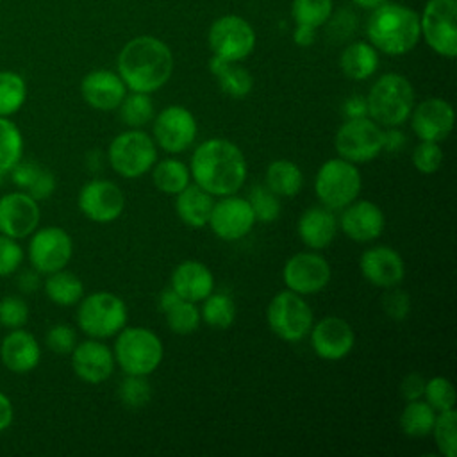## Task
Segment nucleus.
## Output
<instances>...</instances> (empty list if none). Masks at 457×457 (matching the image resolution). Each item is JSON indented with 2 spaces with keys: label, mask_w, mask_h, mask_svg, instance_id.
I'll return each instance as SVG.
<instances>
[{
  "label": "nucleus",
  "mask_w": 457,
  "mask_h": 457,
  "mask_svg": "<svg viewBox=\"0 0 457 457\" xmlns=\"http://www.w3.org/2000/svg\"><path fill=\"white\" fill-rule=\"evenodd\" d=\"M189 173L195 184L212 196H227L241 189L248 166L237 145L223 137H212L195 148Z\"/></svg>",
  "instance_id": "f257e3e1"
},
{
  "label": "nucleus",
  "mask_w": 457,
  "mask_h": 457,
  "mask_svg": "<svg viewBox=\"0 0 457 457\" xmlns=\"http://www.w3.org/2000/svg\"><path fill=\"white\" fill-rule=\"evenodd\" d=\"M173 73L170 46L154 36H137L123 45L118 55V75L130 91L154 93Z\"/></svg>",
  "instance_id": "f03ea898"
},
{
  "label": "nucleus",
  "mask_w": 457,
  "mask_h": 457,
  "mask_svg": "<svg viewBox=\"0 0 457 457\" xmlns=\"http://www.w3.org/2000/svg\"><path fill=\"white\" fill-rule=\"evenodd\" d=\"M366 36L370 43L387 54H409L420 41V14L407 5L396 2H384L371 11L366 21Z\"/></svg>",
  "instance_id": "7ed1b4c3"
},
{
  "label": "nucleus",
  "mask_w": 457,
  "mask_h": 457,
  "mask_svg": "<svg viewBox=\"0 0 457 457\" xmlns=\"http://www.w3.org/2000/svg\"><path fill=\"white\" fill-rule=\"evenodd\" d=\"M368 116L384 127H398L414 109V87L400 73H384L368 96Z\"/></svg>",
  "instance_id": "20e7f679"
},
{
  "label": "nucleus",
  "mask_w": 457,
  "mask_h": 457,
  "mask_svg": "<svg viewBox=\"0 0 457 457\" xmlns=\"http://www.w3.org/2000/svg\"><path fill=\"white\" fill-rule=\"evenodd\" d=\"M114 362L125 375H145L155 371L164 357V348L155 332L145 327H123L116 334Z\"/></svg>",
  "instance_id": "39448f33"
},
{
  "label": "nucleus",
  "mask_w": 457,
  "mask_h": 457,
  "mask_svg": "<svg viewBox=\"0 0 457 457\" xmlns=\"http://www.w3.org/2000/svg\"><path fill=\"white\" fill-rule=\"evenodd\" d=\"M127 303L114 293L96 291L82 296L77 309L79 328L95 339L116 336L127 325Z\"/></svg>",
  "instance_id": "423d86ee"
},
{
  "label": "nucleus",
  "mask_w": 457,
  "mask_h": 457,
  "mask_svg": "<svg viewBox=\"0 0 457 457\" xmlns=\"http://www.w3.org/2000/svg\"><path fill=\"white\" fill-rule=\"evenodd\" d=\"M361 173L357 166L341 157L325 161L314 179V193L328 209H343L361 193Z\"/></svg>",
  "instance_id": "0eeeda50"
},
{
  "label": "nucleus",
  "mask_w": 457,
  "mask_h": 457,
  "mask_svg": "<svg viewBox=\"0 0 457 457\" xmlns=\"http://www.w3.org/2000/svg\"><path fill=\"white\" fill-rule=\"evenodd\" d=\"M107 159L118 175L137 179L157 162V146L146 132L132 129L118 134L111 141Z\"/></svg>",
  "instance_id": "6e6552de"
},
{
  "label": "nucleus",
  "mask_w": 457,
  "mask_h": 457,
  "mask_svg": "<svg viewBox=\"0 0 457 457\" xmlns=\"http://www.w3.org/2000/svg\"><path fill=\"white\" fill-rule=\"evenodd\" d=\"M266 323L277 337L295 343L309 334L314 316L302 295L286 289L277 293L268 303Z\"/></svg>",
  "instance_id": "1a4fd4ad"
},
{
  "label": "nucleus",
  "mask_w": 457,
  "mask_h": 457,
  "mask_svg": "<svg viewBox=\"0 0 457 457\" xmlns=\"http://www.w3.org/2000/svg\"><path fill=\"white\" fill-rule=\"evenodd\" d=\"M336 152L353 164L373 161L384 150V129L370 116L346 120L334 137Z\"/></svg>",
  "instance_id": "9d476101"
},
{
  "label": "nucleus",
  "mask_w": 457,
  "mask_h": 457,
  "mask_svg": "<svg viewBox=\"0 0 457 457\" xmlns=\"http://www.w3.org/2000/svg\"><path fill=\"white\" fill-rule=\"evenodd\" d=\"M420 32L443 57L457 55V0H428L420 16Z\"/></svg>",
  "instance_id": "9b49d317"
},
{
  "label": "nucleus",
  "mask_w": 457,
  "mask_h": 457,
  "mask_svg": "<svg viewBox=\"0 0 457 457\" xmlns=\"http://www.w3.org/2000/svg\"><path fill=\"white\" fill-rule=\"evenodd\" d=\"M207 43L212 55L239 62L253 52L255 32L245 18L237 14H225L214 20L209 27Z\"/></svg>",
  "instance_id": "f8f14e48"
},
{
  "label": "nucleus",
  "mask_w": 457,
  "mask_h": 457,
  "mask_svg": "<svg viewBox=\"0 0 457 457\" xmlns=\"http://www.w3.org/2000/svg\"><path fill=\"white\" fill-rule=\"evenodd\" d=\"M27 252L32 268L41 275H48L66 268L73 255V241L61 227H43L30 234Z\"/></svg>",
  "instance_id": "ddd939ff"
},
{
  "label": "nucleus",
  "mask_w": 457,
  "mask_h": 457,
  "mask_svg": "<svg viewBox=\"0 0 457 457\" xmlns=\"http://www.w3.org/2000/svg\"><path fill=\"white\" fill-rule=\"evenodd\" d=\"M328 261L314 252H300L287 259L282 270V280L286 287L298 295H314L325 289L330 282Z\"/></svg>",
  "instance_id": "4468645a"
},
{
  "label": "nucleus",
  "mask_w": 457,
  "mask_h": 457,
  "mask_svg": "<svg viewBox=\"0 0 457 457\" xmlns=\"http://www.w3.org/2000/svg\"><path fill=\"white\" fill-rule=\"evenodd\" d=\"M77 204L87 220L95 223H111L123 212L125 196L112 180L93 179L80 187Z\"/></svg>",
  "instance_id": "2eb2a0df"
},
{
  "label": "nucleus",
  "mask_w": 457,
  "mask_h": 457,
  "mask_svg": "<svg viewBox=\"0 0 457 457\" xmlns=\"http://www.w3.org/2000/svg\"><path fill=\"white\" fill-rule=\"evenodd\" d=\"M196 137V120L182 105L164 107L154 121V141L168 154L187 150Z\"/></svg>",
  "instance_id": "dca6fc26"
},
{
  "label": "nucleus",
  "mask_w": 457,
  "mask_h": 457,
  "mask_svg": "<svg viewBox=\"0 0 457 457\" xmlns=\"http://www.w3.org/2000/svg\"><path fill=\"white\" fill-rule=\"evenodd\" d=\"M207 225L220 239L237 241L250 234L255 225V216L246 198L227 195L214 202Z\"/></svg>",
  "instance_id": "f3484780"
},
{
  "label": "nucleus",
  "mask_w": 457,
  "mask_h": 457,
  "mask_svg": "<svg viewBox=\"0 0 457 457\" xmlns=\"http://www.w3.org/2000/svg\"><path fill=\"white\" fill-rule=\"evenodd\" d=\"M39 218V204L30 195L18 189L0 196V234L23 239L37 228Z\"/></svg>",
  "instance_id": "a211bd4d"
},
{
  "label": "nucleus",
  "mask_w": 457,
  "mask_h": 457,
  "mask_svg": "<svg viewBox=\"0 0 457 457\" xmlns=\"http://www.w3.org/2000/svg\"><path fill=\"white\" fill-rule=\"evenodd\" d=\"M311 346L314 353L323 361H341L355 345V332L348 321L339 316H327L311 330Z\"/></svg>",
  "instance_id": "6ab92c4d"
},
{
  "label": "nucleus",
  "mask_w": 457,
  "mask_h": 457,
  "mask_svg": "<svg viewBox=\"0 0 457 457\" xmlns=\"http://www.w3.org/2000/svg\"><path fill=\"white\" fill-rule=\"evenodd\" d=\"M71 368L87 384H100L114 371V353L100 339H86L71 350Z\"/></svg>",
  "instance_id": "aec40b11"
},
{
  "label": "nucleus",
  "mask_w": 457,
  "mask_h": 457,
  "mask_svg": "<svg viewBox=\"0 0 457 457\" xmlns=\"http://www.w3.org/2000/svg\"><path fill=\"white\" fill-rule=\"evenodd\" d=\"M411 116L412 130L420 141L439 143L446 139L453 129V109L443 98H427L420 102Z\"/></svg>",
  "instance_id": "412c9836"
},
{
  "label": "nucleus",
  "mask_w": 457,
  "mask_h": 457,
  "mask_svg": "<svg viewBox=\"0 0 457 457\" xmlns=\"http://www.w3.org/2000/svg\"><path fill=\"white\" fill-rule=\"evenodd\" d=\"M343 209L345 211L339 218V227L352 241L368 243L380 237L384 232L386 218L377 204L355 198Z\"/></svg>",
  "instance_id": "4be33fe9"
},
{
  "label": "nucleus",
  "mask_w": 457,
  "mask_h": 457,
  "mask_svg": "<svg viewBox=\"0 0 457 457\" xmlns=\"http://www.w3.org/2000/svg\"><path fill=\"white\" fill-rule=\"evenodd\" d=\"M362 277L382 289L398 286L405 277V264L402 255L389 246H371L359 261Z\"/></svg>",
  "instance_id": "5701e85b"
},
{
  "label": "nucleus",
  "mask_w": 457,
  "mask_h": 457,
  "mask_svg": "<svg viewBox=\"0 0 457 457\" xmlns=\"http://www.w3.org/2000/svg\"><path fill=\"white\" fill-rule=\"evenodd\" d=\"M84 102L96 111H114L127 95L121 77L111 70H93L80 82Z\"/></svg>",
  "instance_id": "b1692460"
},
{
  "label": "nucleus",
  "mask_w": 457,
  "mask_h": 457,
  "mask_svg": "<svg viewBox=\"0 0 457 457\" xmlns=\"http://www.w3.org/2000/svg\"><path fill=\"white\" fill-rule=\"evenodd\" d=\"M0 361L12 373H29L41 361V348L37 339L21 328H11L0 343Z\"/></svg>",
  "instance_id": "393cba45"
},
{
  "label": "nucleus",
  "mask_w": 457,
  "mask_h": 457,
  "mask_svg": "<svg viewBox=\"0 0 457 457\" xmlns=\"http://www.w3.org/2000/svg\"><path fill=\"white\" fill-rule=\"evenodd\" d=\"M171 287L180 298L196 303L214 291V277L205 264L184 261L171 273Z\"/></svg>",
  "instance_id": "a878e982"
},
{
  "label": "nucleus",
  "mask_w": 457,
  "mask_h": 457,
  "mask_svg": "<svg viewBox=\"0 0 457 457\" xmlns=\"http://www.w3.org/2000/svg\"><path fill=\"white\" fill-rule=\"evenodd\" d=\"M298 236L312 250L327 248L337 232V220L328 207H309L298 220Z\"/></svg>",
  "instance_id": "bb28decb"
},
{
  "label": "nucleus",
  "mask_w": 457,
  "mask_h": 457,
  "mask_svg": "<svg viewBox=\"0 0 457 457\" xmlns=\"http://www.w3.org/2000/svg\"><path fill=\"white\" fill-rule=\"evenodd\" d=\"M9 173L14 186L37 202L48 198L55 191L54 173L39 162L20 159Z\"/></svg>",
  "instance_id": "cd10ccee"
},
{
  "label": "nucleus",
  "mask_w": 457,
  "mask_h": 457,
  "mask_svg": "<svg viewBox=\"0 0 457 457\" xmlns=\"http://www.w3.org/2000/svg\"><path fill=\"white\" fill-rule=\"evenodd\" d=\"M214 207V196L196 184H187L175 198V211L182 223L191 228H200L209 223Z\"/></svg>",
  "instance_id": "c85d7f7f"
},
{
  "label": "nucleus",
  "mask_w": 457,
  "mask_h": 457,
  "mask_svg": "<svg viewBox=\"0 0 457 457\" xmlns=\"http://www.w3.org/2000/svg\"><path fill=\"white\" fill-rule=\"evenodd\" d=\"M339 66L343 73L352 80H366L370 79L378 68V54L371 43L355 41L350 43L341 57Z\"/></svg>",
  "instance_id": "c756f323"
},
{
  "label": "nucleus",
  "mask_w": 457,
  "mask_h": 457,
  "mask_svg": "<svg viewBox=\"0 0 457 457\" xmlns=\"http://www.w3.org/2000/svg\"><path fill=\"white\" fill-rule=\"evenodd\" d=\"M211 73L218 79L220 87L225 95L232 98H243L252 91L253 79L246 68H243L239 62L225 61L221 57L212 55L209 61Z\"/></svg>",
  "instance_id": "7c9ffc66"
},
{
  "label": "nucleus",
  "mask_w": 457,
  "mask_h": 457,
  "mask_svg": "<svg viewBox=\"0 0 457 457\" xmlns=\"http://www.w3.org/2000/svg\"><path fill=\"white\" fill-rule=\"evenodd\" d=\"M264 186L277 196H295L303 186V173L293 161L277 159L266 168Z\"/></svg>",
  "instance_id": "2f4dec72"
},
{
  "label": "nucleus",
  "mask_w": 457,
  "mask_h": 457,
  "mask_svg": "<svg viewBox=\"0 0 457 457\" xmlns=\"http://www.w3.org/2000/svg\"><path fill=\"white\" fill-rule=\"evenodd\" d=\"M43 289L48 300L61 307H71L79 303L80 298L84 296L82 280L75 273L66 271L64 268L54 273H48L46 280L43 282Z\"/></svg>",
  "instance_id": "473e14b6"
},
{
  "label": "nucleus",
  "mask_w": 457,
  "mask_h": 457,
  "mask_svg": "<svg viewBox=\"0 0 457 457\" xmlns=\"http://www.w3.org/2000/svg\"><path fill=\"white\" fill-rule=\"evenodd\" d=\"M150 171H152L154 186L166 195L180 193L189 184V179H191L189 166L171 157L155 162Z\"/></svg>",
  "instance_id": "72a5a7b5"
},
{
  "label": "nucleus",
  "mask_w": 457,
  "mask_h": 457,
  "mask_svg": "<svg viewBox=\"0 0 457 457\" xmlns=\"http://www.w3.org/2000/svg\"><path fill=\"white\" fill-rule=\"evenodd\" d=\"M436 414L437 412L421 398L411 400L400 414V428L409 437H425L432 432Z\"/></svg>",
  "instance_id": "f704fd0d"
},
{
  "label": "nucleus",
  "mask_w": 457,
  "mask_h": 457,
  "mask_svg": "<svg viewBox=\"0 0 457 457\" xmlns=\"http://www.w3.org/2000/svg\"><path fill=\"white\" fill-rule=\"evenodd\" d=\"M23 157V136L14 121L0 116V173H9Z\"/></svg>",
  "instance_id": "c9c22d12"
},
{
  "label": "nucleus",
  "mask_w": 457,
  "mask_h": 457,
  "mask_svg": "<svg viewBox=\"0 0 457 457\" xmlns=\"http://www.w3.org/2000/svg\"><path fill=\"white\" fill-rule=\"evenodd\" d=\"M200 316L212 328H228L236 320V303L225 293H211L202 300Z\"/></svg>",
  "instance_id": "e433bc0d"
},
{
  "label": "nucleus",
  "mask_w": 457,
  "mask_h": 457,
  "mask_svg": "<svg viewBox=\"0 0 457 457\" xmlns=\"http://www.w3.org/2000/svg\"><path fill=\"white\" fill-rule=\"evenodd\" d=\"M27 98V84L16 71H0V116L9 118L21 109Z\"/></svg>",
  "instance_id": "4c0bfd02"
},
{
  "label": "nucleus",
  "mask_w": 457,
  "mask_h": 457,
  "mask_svg": "<svg viewBox=\"0 0 457 457\" xmlns=\"http://www.w3.org/2000/svg\"><path fill=\"white\" fill-rule=\"evenodd\" d=\"M118 107L121 121L132 129H139L154 118V102L148 93L132 91L130 95H125Z\"/></svg>",
  "instance_id": "58836bf2"
},
{
  "label": "nucleus",
  "mask_w": 457,
  "mask_h": 457,
  "mask_svg": "<svg viewBox=\"0 0 457 457\" xmlns=\"http://www.w3.org/2000/svg\"><path fill=\"white\" fill-rule=\"evenodd\" d=\"M436 446L441 455L455 457L457 455V411L448 409L436 414L432 432Z\"/></svg>",
  "instance_id": "ea45409f"
},
{
  "label": "nucleus",
  "mask_w": 457,
  "mask_h": 457,
  "mask_svg": "<svg viewBox=\"0 0 457 457\" xmlns=\"http://www.w3.org/2000/svg\"><path fill=\"white\" fill-rule=\"evenodd\" d=\"M166 316V325L171 332L179 336H187L193 334L200 327V309L196 307L195 302L189 300H179L171 309L164 312Z\"/></svg>",
  "instance_id": "a19ab883"
},
{
  "label": "nucleus",
  "mask_w": 457,
  "mask_h": 457,
  "mask_svg": "<svg viewBox=\"0 0 457 457\" xmlns=\"http://www.w3.org/2000/svg\"><path fill=\"white\" fill-rule=\"evenodd\" d=\"M332 14V0H293L291 16L296 25L321 27Z\"/></svg>",
  "instance_id": "79ce46f5"
},
{
  "label": "nucleus",
  "mask_w": 457,
  "mask_h": 457,
  "mask_svg": "<svg viewBox=\"0 0 457 457\" xmlns=\"http://www.w3.org/2000/svg\"><path fill=\"white\" fill-rule=\"evenodd\" d=\"M248 204L255 216V221H275L280 214V200L266 186H255L248 193Z\"/></svg>",
  "instance_id": "37998d69"
},
{
  "label": "nucleus",
  "mask_w": 457,
  "mask_h": 457,
  "mask_svg": "<svg viewBox=\"0 0 457 457\" xmlns=\"http://www.w3.org/2000/svg\"><path fill=\"white\" fill-rule=\"evenodd\" d=\"M120 400L125 407L139 409L152 398V387L145 375H127L118 389Z\"/></svg>",
  "instance_id": "c03bdc74"
},
{
  "label": "nucleus",
  "mask_w": 457,
  "mask_h": 457,
  "mask_svg": "<svg viewBox=\"0 0 457 457\" xmlns=\"http://www.w3.org/2000/svg\"><path fill=\"white\" fill-rule=\"evenodd\" d=\"M423 398L436 412L455 409V389L453 384L445 377H434L427 380Z\"/></svg>",
  "instance_id": "a18cd8bd"
},
{
  "label": "nucleus",
  "mask_w": 457,
  "mask_h": 457,
  "mask_svg": "<svg viewBox=\"0 0 457 457\" xmlns=\"http://www.w3.org/2000/svg\"><path fill=\"white\" fill-rule=\"evenodd\" d=\"M29 321V305L21 296L9 295L0 300V325L5 328H21Z\"/></svg>",
  "instance_id": "49530a36"
},
{
  "label": "nucleus",
  "mask_w": 457,
  "mask_h": 457,
  "mask_svg": "<svg viewBox=\"0 0 457 457\" xmlns=\"http://www.w3.org/2000/svg\"><path fill=\"white\" fill-rule=\"evenodd\" d=\"M412 164L423 175H432L443 164V148L434 141H420L412 152Z\"/></svg>",
  "instance_id": "de8ad7c7"
},
{
  "label": "nucleus",
  "mask_w": 457,
  "mask_h": 457,
  "mask_svg": "<svg viewBox=\"0 0 457 457\" xmlns=\"http://www.w3.org/2000/svg\"><path fill=\"white\" fill-rule=\"evenodd\" d=\"M382 309L387 318L395 321H402L411 312V296L396 286L387 287L382 296Z\"/></svg>",
  "instance_id": "09e8293b"
},
{
  "label": "nucleus",
  "mask_w": 457,
  "mask_h": 457,
  "mask_svg": "<svg viewBox=\"0 0 457 457\" xmlns=\"http://www.w3.org/2000/svg\"><path fill=\"white\" fill-rule=\"evenodd\" d=\"M23 261V248L18 239L0 234V277L18 271Z\"/></svg>",
  "instance_id": "8fccbe9b"
},
{
  "label": "nucleus",
  "mask_w": 457,
  "mask_h": 457,
  "mask_svg": "<svg viewBox=\"0 0 457 457\" xmlns=\"http://www.w3.org/2000/svg\"><path fill=\"white\" fill-rule=\"evenodd\" d=\"M45 343L54 353L66 355V353H71V350L75 348L77 334L70 325L57 323L48 328V332L45 336Z\"/></svg>",
  "instance_id": "3c124183"
},
{
  "label": "nucleus",
  "mask_w": 457,
  "mask_h": 457,
  "mask_svg": "<svg viewBox=\"0 0 457 457\" xmlns=\"http://www.w3.org/2000/svg\"><path fill=\"white\" fill-rule=\"evenodd\" d=\"M328 27H327V34L330 37H334L336 41H343V39H348L353 30H355V16L352 11L348 9H343V11H337L336 14H330L328 16Z\"/></svg>",
  "instance_id": "603ef678"
},
{
  "label": "nucleus",
  "mask_w": 457,
  "mask_h": 457,
  "mask_svg": "<svg viewBox=\"0 0 457 457\" xmlns=\"http://www.w3.org/2000/svg\"><path fill=\"white\" fill-rule=\"evenodd\" d=\"M425 382H427V380H425V378H423L420 373H416V371L409 373V375H407V377L402 380V384H400V389H402V395H403V398H405L407 402L423 398Z\"/></svg>",
  "instance_id": "864d4df0"
},
{
  "label": "nucleus",
  "mask_w": 457,
  "mask_h": 457,
  "mask_svg": "<svg viewBox=\"0 0 457 457\" xmlns=\"http://www.w3.org/2000/svg\"><path fill=\"white\" fill-rule=\"evenodd\" d=\"M343 114H345L346 120L368 116L366 96H361V95H352V96H348V98L343 102Z\"/></svg>",
  "instance_id": "5fc2aeb1"
},
{
  "label": "nucleus",
  "mask_w": 457,
  "mask_h": 457,
  "mask_svg": "<svg viewBox=\"0 0 457 457\" xmlns=\"http://www.w3.org/2000/svg\"><path fill=\"white\" fill-rule=\"evenodd\" d=\"M405 143H407V137L402 130L393 129V127L384 130V150L386 152H398L405 146Z\"/></svg>",
  "instance_id": "6e6d98bb"
},
{
  "label": "nucleus",
  "mask_w": 457,
  "mask_h": 457,
  "mask_svg": "<svg viewBox=\"0 0 457 457\" xmlns=\"http://www.w3.org/2000/svg\"><path fill=\"white\" fill-rule=\"evenodd\" d=\"M14 420V407L11 398L0 391V432L7 430Z\"/></svg>",
  "instance_id": "4d7b16f0"
},
{
  "label": "nucleus",
  "mask_w": 457,
  "mask_h": 457,
  "mask_svg": "<svg viewBox=\"0 0 457 457\" xmlns=\"http://www.w3.org/2000/svg\"><path fill=\"white\" fill-rule=\"evenodd\" d=\"M293 39L298 46H309L316 39V29L309 25H296L293 32Z\"/></svg>",
  "instance_id": "13d9d810"
},
{
  "label": "nucleus",
  "mask_w": 457,
  "mask_h": 457,
  "mask_svg": "<svg viewBox=\"0 0 457 457\" xmlns=\"http://www.w3.org/2000/svg\"><path fill=\"white\" fill-rule=\"evenodd\" d=\"M39 275H41V273H37L34 268L23 271V273L18 277V284H20L18 287H20L23 293H32V291H36V289L39 287Z\"/></svg>",
  "instance_id": "bf43d9fd"
},
{
  "label": "nucleus",
  "mask_w": 457,
  "mask_h": 457,
  "mask_svg": "<svg viewBox=\"0 0 457 457\" xmlns=\"http://www.w3.org/2000/svg\"><path fill=\"white\" fill-rule=\"evenodd\" d=\"M179 300H184V298H180V296L175 293V289L170 286V287H166V289L159 295V307H161L162 312H166V311L171 309Z\"/></svg>",
  "instance_id": "052dcab7"
},
{
  "label": "nucleus",
  "mask_w": 457,
  "mask_h": 457,
  "mask_svg": "<svg viewBox=\"0 0 457 457\" xmlns=\"http://www.w3.org/2000/svg\"><path fill=\"white\" fill-rule=\"evenodd\" d=\"M384 2H387V0H352L353 5H357V7H361V9H366V11L377 9V7L382 5Z\"/></svg>",
  "instance_id": "680f3d73"
},
{
  "label": "nucleus",
  "mask_w": 457,
  "mask_h": 457,
  "mask_svg": "<svg viewBox=\"0 0 457 457\" xmlns=\"http://www.w3.org/2000/svg\"><path fill=\"white\" fill-rule=\"evenodd\" d=\"M2 179H4V173H0V184H2Z\"/></svg>",
  "instance_id": "e2e57ef3"
}]
</instances>
